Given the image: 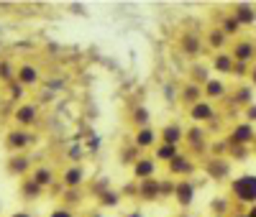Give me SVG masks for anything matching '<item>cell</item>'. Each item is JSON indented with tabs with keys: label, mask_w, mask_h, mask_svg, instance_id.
<instances>
[{
	"label": "cell",
	"mask_w": 256,
	"mask_h": 217,
	"mask_svg": "<svg viewBox=\"0 0 256 217\" xmlns=\"http://www.w3.org/2000/svg\"><path fill=\"white\" fill-rule=\"evenodd\" d=\"M241 217H248V215H241Z\"/></svg>",
	"instance_id": "obj_30"
},
{
	"label": "cell",
	"mask_w": 256,
	"mask_h": 217,
	"mask_svg": "<svg viewBox=\"0 0 256 217\" xmlns=\"http://www.w3.org/2000/svg\"><path fill=\"white\" fill-rule=\"evenodd\" d=\"M180 154H177V146H159V151H156V159H162V161H174Z\"/></svg>",
	"instance_id": "obj_10"
},
{
	"label": "cell",
	"mask_w": 256,
	"mask_h": 217,
	"mask_svg": "<svg viewBox=\"0 0 256 217\" xmlns=\"http://www.w3.org/2000/svg\"><path fill=\"white\" fill-rule=\"evenodd\" d=\"M190 115H192V120L205 123V120H210L216 113H212V107H210L208 102H198V105H192V107H190Z\"/></svg>",
	"instance_id": "obj_4"
},
{
	"label": "cell",
	"mask_w": 256,
	"mask_h": 217,
	"mask_svg": "<svg viewBox=\"0 0 256 217\" xmlns=\"http://www.w3.org/2000/svg\"><path fill=\"white\" fill-rule=\"evenodd\" d=\"M205 95H208L210 100H218V97H223V95H226V87H223V82H220V79H208V84H205Z\"/></svg>",
	"instance_id": "obj_5"
},
{
	"label": "cell",
	"mask_w": 256,
	"mask_h": 217,
	"mask_svg": "<svg viewBox=\"0 0 256 217\" xmlns=\"http://www.w3.org/2000/svg\"><path fill=\"white\" fill-rule=\"evenodd\" d=\"M80 179H82L80 169H70V171H67V184H80Z\"/></svg>",
	"instance_id": "obj_17"
},
{
	"label": "cell",
	"mask_w": 256,
	"mask_h": 217,
	"mask_svg": "<svg viewBox=\"0 0 256 217\" xmlns=\"http://www.w3.org/2000/svg\"><path fill=\"white\" fill-rule=\"evenodd\" d=\"M18 120L20 123H31L34 120V107H20V110H18Z\"/></svg>",
	"instance_id": "obj_14"
},
{
	"label": "cell",
	"mask_w": 256,
	"mask_h": 217,
	"mask_svg": "<svg viewBox=\"0 0 256 217\" xmlns=\"http://www.w3.org/2000/svg\"><path fill=\"white\" fill-rule=\"evenodd\" d=\"M184 97L190 100V102H200V87H187V90H184Z\"/></svg>",
	"instance_id": "obj_13"
},
{
	"label": "cell",
	"mask_w": 256,
	"mask_h": 217,
	"mask_svg": "<svg viewBox=\"0 0 256 217\" xmlns=\"http://www.w3.org/2000/svg\"><path fill=\"white\" fill-rule=\"evenodd\" d=\"M20 79H24V82H36V69L24 67V69H20Z\"/></svg>",
	"instance_id": "obj_16"
},
{
	"label": "cell",
	"mask_w": 256,
	"mask_h": 217,
	"mask_svg": "<svg viewBox=\"0 0 256 217\" xmlns=\"http://www.w3.org/2000/svg\"><path fill=\"white\" fill-rule=\"evenodd\" d=\"M223 33H226V31H212V36H210L212 46H223Z\"/></svg>",
	"instance_id": "obj_19"
},
{
	"label": "cell",
	"mask_w": 256,
	"mask_h": 217,
	"mask_svg": "<svg viewBox=\"0 0 256 217\" xmlns=\"http://www.w3.org/2000/svg\"><path fill=\"white\" fill-rule=\"evenodd\" d=\"M251 138H254L251 125H238V128H233V141H236V143H248Z\"/></svg>",
	"instance_id": "obj_8"
},
{
	"label": "cell",
	"mask_w": 256,
	"mask_h": 217,
	"mask_svg": "<svg viewBox=\"0 0 256 217\" xmlns=\"http://www.w3.org/2000/svg\"><path fill=\"white\" fill-rule=\"evenodd\" d=\"M128 217H141V215H138V212H134V215H128Z\"/></svg>",
	"instance_id": "obj_27"
},
{
	"label": "cell",
	"mask_w": 256,
	"mask_h": 217,
	"mask_svg": "<svg viewBox=\"0 0 256 217\" xmlns=\"http://www.w3.org/2000/svg\"><path fill=\"white\" fill-rule=\"evenodd\" d=\"M16 217H28V215H16Z\"/></svg>",
	"instance_id": "obj_28"
},
{
	"label": "cell",
	"mask_w": 256,
	"mask_h": 217,
	"mask_svg": "<svg viewBox=\"0 0 256 217\" xmlns=\"http://www.w3.org/2000/svg\"><path fill=\"white\" fill-rule=\"evenodd\" d=\"M230 67H233V56H230V54H220V56H216V69L228 72Z\"/></svg>",
	"instance_id": "obj_12"
},
{
	"label": "cell",
	"mask_w": 256,
	"mask_h": 217,
	"mask_svg": "<svg viewBox=\"0 0 256 217\" xmlns=\"http://www.w3.org/2000/svg\"><path fill=\"white\" fill-rule=\"evenodd\" d=\"M52 217H72V215H70V212H64V210H59V212H54Z\"/></svg>",
	"instance_id": "obj_24"
},
{
	"label": "cell",
	"mask_w": 256,
	"mask_h": 217,
	"mask_svg": "<svg viewBox=\"0 0 256 217\" xmlns=\"http://www.w3.org/2000/svg\"><path fill=\"white\" fill-rule=\"evenodd\" d=\"M90 217H102V215H90Z\"/></svg>",
	"instance_id": "obj_29"
},
{
	"label": "cell",
	"mask_w": 256,
	"mask_h": 217,
	"mask_svg": "<svg viewBox=\"0 0 256 217\" xmlns=\"http://www.w3.org/2000/svg\"><path fill=\"white\" fill-rule=\"evenodd\" d=\"M162 138H164L166 146H177V143L182 141V128H177V125L164 128V130H162Z\"/></svg>",
	"instance_id": "obj_6"
},
{
	"label": "cell",
	"mask_w": 256,
	"mask_h": 217,
	"mask_svg": "<svg viewBox=\"0 0 256 217\" xmlns=\"http://www.w3.org/2000/svg\"><path fill=\"white\" fill-rule=\"evenodd\" d=\"M248 217H256V205L251 207V212H248Z\"/></svg>",
	"instance_id": "obj_26"
},
{
	"label": "cell",
	"mask_w": 256,
	"mask_h": 217,
	"mask_svg": "<svg viewBox=\"0 0 256 217\" xmlns=\"http://www.w3.org/2000/svg\"><path fill=\"white\" fill-rule=\"evenodd\" d=\"M28 138H26V133H13V138H10V143L13 146H24Z\"/></svg>",
	"instance_id": "obj_20"
},
{
	"label": "cell",
	"mask_w": 256,
	"mask_h": 217,
	"mask_svg": "<svg viewBox=\"0 0 256 217\" xmlns=\"http://www.w3.org/2000/svg\"><path fill=\"white\" fill-rule=\"evenodd\" d=\"M146 120H148V113L144 110V107H141V110H136V123H141V125H144Z\"/></svg>",
	"instance_id": "obj_21"
},
{
	"label": "cell",
	"mask_w": 256,
	"mask_h": 217,
	"mask_svg": "<svg viewBox=\"0 0 256 217\" xmlns=\"http://www.w3.org/2000/svg\"><path fill=\"white\" fill-rule=\"evenodd\" d=\"M256 54V49H254V43L251 41H238L236 46H233V61H248L251 56Z\"/></svg>",
	"instance_id": "obj_2"
},
{
	"label": "cell",
	"mask_w": 256,
	"mask_h": 217,
	"mask_svg": "<svg viewBox=\"0 0 256 217\" xmlns=\"http://www.w3.org/2000/svg\"><path fill=\"white\" fill-rule=\"evenodd\" d=\"M154 171H156V164H154L152 159L138 161L136 169H134V174H136V177H141V179H152V174H154Z\"/></svg>",
	"instance_id": "obj_7"
},
{
	"label": "cell",
	"mask_w": 256,
	"mask_h": 217,
	"mask_svg": "<svg viewBox=\"0 0 256 217\" xmlns=\"http://www.w3.org/2000/svg\"><path fill=\"white\" fill-rule=\"evenodd\" d=\"M49 182V171H38L36 174V184H46Z\"/></svg>",
	"instance_id": "obj_22"
},
{
	"label": "cell",
	"mask_w": 256,
	"mask_h": 217,
	"mask_svg": "<svg viewBox=\"0 0 256 217\" xmlns=\"http://www.w3.org/2000/svg\"><path fill=\"white\" fill-rule=\"evenodd\" d=\"M187 169H190V166H187V161H184L182 156H177V159L172 161V171H174V174H182V171H187Z\"/></svg>",
	"instance_id": "obj_15"
},
{
	"label": "cell",
	"mask_w": 256,
	"mask_h": 217,
	"mask_svg": "<svg viewBox=\"0 0 256 217\" xmlns=\"http://www.w3.org/2000/svg\"><path fill=\"white\" fill-rule=\"evenodd\" d=\"M238 26H241V23L236 20V15H233V18H228V20H226V33H233V31H238Z\"/></svg>",
	"instance_id": "obj_18"
},
{
	"label": "cell",
	"mask_w": 256,
	"mask_h": 217,
	"mask_svg": "<svg viewBox=\"0 0 256 217\" xmlns=\"http://www.w3.org/2000/svg\"><path fill=\"white\" fill-rule=\"evenodd\" d=\"M174 194H177V202L187 207L192 202V197H195V184H192V182H180L174 187Z\"/></svg>",
	"instance_id": "obj_3"
},
{
	"label": "cell",
	"mask_w": 256,
	"mask_h": 217,
	"mask_svg": "<svg viewBox=\"0 0 256 217\" xmlns=\"http://www.w3.org/2000/svg\"><path fill=\"white\" fill-rule=\"evenodd\" d=\"M236 20H238V23H254L256 13H254L251 8H246V5H238V8H236Z\"/></svg>",
	"instance_id": "obj_11"
},
{
	"label": "cell",
	"mask_w": 256,
	"mask_h": 217,
	"mask_svg": "<svg viewBox=\"0 0 256 217\" xmlns=\"http://www.w3.org/2000/svg\"><path fill=\"white\" fill-rule=\"evenodd\" d=\"M154 141H156V133H154L152 128H144L141 133L136 136V146H138V148H144V146H152Z\"/></svg>",
	"instance_id": "obj_9"
},
{
	"label": "cell",
	"mask_w": 256,
	"mask_h": 217,
	"mask_svg": "<svg viewBox=\"0 0 256 217\" xmlns=\"http://www.w3.org/2000/svg\"><path fill=\"white\" fill-rule=\"evenodd\" d=\"M230 192L236 194V200L256 205V177H254V174H246V177L233 179V184H230Z\"/></svg>",
	"instance_id": "obj_1"
},
{
	"label": "cell",
	"mask_w": 256,
	"mask_h": 217,
	"mask_svg": "<svg viewBox=\"0 0 256 217\" xmlns=\"http://www.w3.org/2000/svg\"><path fill=\"white\" fill-rule=\"evenodd\" d=\"M248 120H256V105L248 107Z\"/></svg>",
	"instance_id": "obj_23"
},
{
	"label": "cell",
	"mask_w": 256,
	"mask_h": 217,
	"mask_svg": "<svg viewBox=\"0 0 256 217\" xmlns=\"http://www.w3.org/2000/svg\"><path fill=\"white\" fill-rule=\"evenodd\" d=\"M251 82L256 84V67H254V72H251Z\"/></svg>",
	"instance_id": "obj_25"
}]
</instances>
